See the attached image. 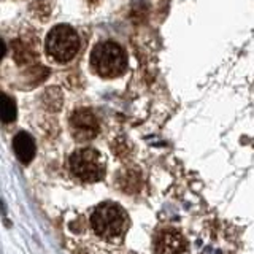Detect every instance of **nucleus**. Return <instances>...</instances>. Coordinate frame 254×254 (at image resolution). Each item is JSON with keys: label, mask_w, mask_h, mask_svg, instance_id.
<instances>
[{"label": "nucleus", "mask_w": 254, "mask_h": 254, "mask_svg": "<svg viewBox=\"0 0 254 254\" xmlns=\"http://www.w3.org/2000/svg\"><path fill=\"white\" fill-rule=\"evenodd\" d=\"M45 50L46 54L58 64L70 62L79 51V37L76 30L67 24L53 27L46 35Z\"/></svg>", "instance_id": "3"}, {"label": "nucleus", "mask_w": 254, "mask_h": 254, "mask_svg": "<svg viewBox=\"0 0 254 254\" xmlns=\"http://www.w3.org/2000/svg\"><path fill=\"white\" fill-rule=\"evenodd\" d=\"M118 188L127 194H135L141 189V173L135 169L121 170L116 177Z\"/></svg>", "instance_id": "8"}, {"label": "nucleus", "mask_w": 254, "mask_h": 254, "mask_svg": "<svg viewBox=\"0 0 254 254\" xmlns=\"http://www.w3.org/2000/svg\"><path fill=\"white\" fill-rule=\"evenodd\" d=\"M91 227L102 238L108 242L121 240L129 227V218L118 203L105 202L99 205L91 214Z\"/></svg>", "instance_id": "2"}, {"label": "nucleus", "mask_w": 254, "mask_h": 254, "mask_svg": "<svg viewBox=\"0 0 254 254\" xmlns=\"http://www.w3.org/2000/svg\"><path fill=\"white\" fill-rule=\"evenodd\" d=\"M70 129L73 133L75 140L78 141H87L92 140L99 133V119L91 110L87 108H78L70 115Z\"/></svg>", "instance_id": "5"}, {"label": "nucleus", "mask_w": 254, "mask_h": 254, "mask_svg": "<svg viewBox=\"0 0 254 254\" xmlns=\"http://www.w3.org/2000/svg\"><path fill=\"white\" fill-rule=\"evenodd\" d=\"M0 115H2V121L5 124L14 121L16 118V105L11 97H8L6 94L2 95V105H0Z\"/></svg>", "instance_id": "10"}, {"label": "nucleus", "mask_w": 254, "mask_h": 254, "mask_svg": "<svg viewBox=\"0 0 254 254\" xmlns=\"http://www.w3.org/2000/svg\"><path fill=\"white\" fill-rule=\"evenodd\" d=\"M13 56L18 64H32L37 59V51L29 43H24L22 40H16L13 45Z\"/></svg>", "instance_id": "9"}, {"label": "nucleus", "mask_w": 254, "mask_h": 254, "mask_svg": "<svg viewBox=\"0 0 254 254\" xmlns=\"http://www.w3.org/2000/svg\"><path fill=\"white\" fill-rule=\"evenodd\" d=\"M70 170L78 180L95 183L100 181L105 175V162L97 149L81 148L70 156Z\"/></svg>", "instance_id": "4"}, {"label": "nucleus", "mask_w": 254, "mask_h": 254, "mask_svg": "<svg viewBox=\"0 0 254 254\" xmlns=\"http://www.w3.org/2000/svg\"><path fill=\"white\" fill-rule=\"evenodd\" d=\"M186 250V240L175 229H162L154 235L156 254H181Z\"/></svg>", "instance_id": "6"}, {"label": "nucleus", "mask_w": 254, "mask_h": 254, "mask_svg": "<svg viewBox=\"0 0 254 254\" xmlns=\"http://www.w3.org/2000/svg\"><path fill=\"white\" fill-rule=\"evenodd\" d=\"M89 65L94 73L100 78H118L124 75L127 70V54L119 43L113 40H105L92 48Z\"/></svg>", "instance_id": "1"}, {"label": "nucleus", "mask_w": 254, "mask_h": 254, "mask_svg": "<svg viewBox=\"0 0 254 254\" xmlns=\"http://www.w3.org/2000/svg\"><path fill=\"white\" fill-rule=\"evenodd\" d=\"M13 149L22 164H29L35 156V141L27 132H19L13 138Z\"/></svg>", "instance_id": "7"}]
</instances>
